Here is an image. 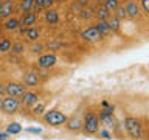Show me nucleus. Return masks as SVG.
Returning a JSON list of instances; mask_svg holds the SVG:
<instances>
[{
	"label": "nucleus",
	"mask_w": 149,
	"mask_h": 140,
	"mask_svg": "<svg viewBox=\"0 0 149 140\" xmlns=\"http://www.w3.org/2000/svg\"><path fill=\"white\" fill-rule=\"evenodd\" d=\"M2 107L8 112V114H13V112H16L17 107H19V100H16V97H8L3 100Z\"/></svg>",
	"instance_id": "nucleus-6"
},
{
	"label": "nucleus",
	"mask_w": 149,
	"mask_h": 140,
	"mask_svg": "<svg viewBox=\"0 0 149 140\" xmlns=\"http://www.w3.org/2000/svg\"><path fill=\"white\" fill-rule=\"evenodd\" d=\"M124 9H126V14L130 16V17H137L138 16V5L135 2H132V0H127V2H126Z\"/></svg>",
	"instance_id": "nucleus-8"
},
{
	"label": "nucleus",
	"mask_w": 149,
	"mask_h": 140,
	"mask_svg": "<svg viewBox=\"0 0 149 140\" xmlns=\"http://www.w3.org/2000/svg\"><path fill=\"white\" fill-rule=\"evenodd\" d=\"M22 101H23L25 106H31V104H34V103L37 101V95L33 93V92H23L22 93Z\"/></svg>",
	"instance_id": "nucleus-10"
},
{
	"label": "nucleus",
	"mask_w": 149,
	"mask_h": 140,
	"mask_svg": "<svg viewBox=\"0 0 149 140\" xmlns=\"http://www.w3.org/2000/svg\"><path fill=\"white\" fill-rule=\"evenodd\" d=\"M20 131H22V126L19 125V123H11V125H8L6 132L8 134H19Z\"/></svg>",
	"instance_id": "nucleus-17"
},
{
	"label": "nucleus",
	"mask_w": 149,
	"mask_h": 140,
	"mask_svg": "<svg viewBox=\"0 0 149 140\" xmlns=\"http://www.w3.org/2000/svg\"><path fill=\"white\" fill-rule=\"evenodd\" d=\"M58 47H61L59 42H51V44H48V48H58Z\"/></svg>",
	"instance_id": "nucleus-31"
},
{
	"label": "nucleus",
	"mask_w": 149,
	"mask_h": 140,
	"mask_svg": "<svg viewBox=\"0 0 149 140\" xmlns=\"http://www.w3.org/2000/svg\"><path fill=\"white\" fill-rule=\"evenodd\" d=\"M115 17L116 19H124L126 16H127V14H126V9H124V6H118V8H116L115 9Z\"/></svg>",
	"instance_id": "nucleus-21"
},
{
	"label": "nucleus",
	"mask_w": 149,
	"mask_h": 140,
	"mask_svg": "<svg viewBox=\"0 0 149 140\" xmlns=\"http://www.w3.org/2000/svg\"><path fill=\"white\" fill-rule=\"evenodd\" d=\"M13 8H14L13 2H9V0L2 2V6H0V17H9L13 13Z\"/></svg>",
	"instance_id": "nucleus-9"
},
{
	"label": "nucleus",
	"mask_w": 149,
	"mask_h": 140,
	"mask_svg": "<svg viewBox=\"0 0 149 140\" xmlns=\"http://www.w3.org/2000/svg\"><path fill=\"white\" fill-rule=\"evenodd\" d=\"M124 126L126 129H127V132L130 134V137L134 139H140L143 134V129H141V123H140V120L134 118V117H127V118L124 120Z\"/></svg>",
	"instance_id": "nucleus-1"
},
{
	"label": "nucleus",
	"mask_w": 149,
	"mask_h": 140,
	"mask_svg": "<svg viewBox=\"0 0 149 140\" xmlns=\"http://www.w3.org/2000/svg\"><path fill=\"white\" fill-rule=\"evenodd\" d=\"M141 6H143V9L144 11H149V0H141Z\"/></svg>",
	"instance_id": "nucleus-27"
},
{
	"label": "nucleus",
	"mask_w": 149,
	"mask_h": 140,
	"mask_svg": "<svg viewBox=\"0 0 149 140\" xmlns=\"http://www.w3.org/2000/svg\"><path fill=\"white\" fill-rule=\"evenodd\" d=\"M13 50L16 51V53H20V51L23 50V47H22L20 44H17V45H13Z\"/></svg>",
	"instance_id": "nucleus-28"
},
{
	"label": "nucleus",
	"mask_w": 149,
	"mask_h": 140,
	"mask_svg": "<svg viewBox=\"0 0 149 140\" xmlns=\"http://www.w3.org/2000/svg\"><path fill=\"white\" fill-rule=\"evenodd\" d=\"M5 92H8L9 97H17V95H22L25 92V84H20V83H9L6 87H5Z\"/></svg>",
	"instance_id": "nucleus-5"
},
{
	"label": "nucleus",
	"mask_w": 149,
	"mask_h": 140,
	"mask_svg": "<svg viewBox=\"0 0 149 140\" xmlns=\"http://www.w3.org/2000/svg\"><path fill=\"white\" fill-rule=\"evenodd\" d=\"M8 139V132H0V140H6Z\"/></svg>",
	"instance_id": "nucleus-33"
},
{
	"label": "nucleus",
	"mask_w": 149,
	"mask_h": 140,
	"mask_svg": "<svg viewBox=\"0 0 149 140\" xmlns=\"http://www.w3.org/2000/svg\"><path fill=\"white\" fill-rule=\"evenodd\" d=\"M81 37L84 41H87V42H95V41L101 39V33H100V30H98L96 27H88L87 30H84L81 33Z\"/></svg>",
	"instance_id": "nucleus-4"
},
{
	"label": "nucleus",
	"mask_w": 149,
	"mask_h": 140,
	"mask_svg": "<svg viewBox=\"0 0 149 140\" xmlns=\"http://www.w3.org/2000/svg\"><path fill=\"white\" fill-rule=\"evenodd\" d=\"M33 112H34L36 115H39V114H42V112H44V104H37V106L34 107V111H33Z\"/></svg>",
	"instance_id": "nucleus-26"
},
{
	"label": "nucleus",
	"mask_w": 149,
	"mask_h": 140,
	"mask_svg": "<svg viewBox=\"0 0 149 140\" xmlns=\"http://www.w3.org/2000/svg\"><path fill=\"white\" fill-rule=\"evenodd\" d=\"M101 135L104 139H110V135H109V132H107V131H101Z\"/></svg>",
	"instance_id": "nucleus-34"
},
{
	"label": "nucleus",
	"mask_w": 149,
	"mask_h": 140,
	"mask_svg": "<svg viewBox=\"0 0 149 140\" xmlns=\"http://www.w3.org/2000/svg\"><path fill=\"white\" fill-rule=\"evenodd\" d=\"M26 131H28V132H33V134H39L40 132V128H28Z\"/></svg>",
	"instance_id": "nucleus-29"
},
{
	"label": "nucleus",
	"mask_w": 149,
	"mask_h": 140,
	"mask_svg": "<svg viewBox=\"0 0 149 140\" xmlns=\"http://www.w3.org/2000/svg\"><path fill=\"white\" fill-rule=\"evenodd\" d=\"M26 36H28V39L30 41H36L37 37H39V31L36 30V28H33V27H30V28H26Z\"/></svg>",
	"instance_id": "nucleus-16"
},
{
	"label": "nucleus",
	"mask_w": 149,
	"mask_h": 140,
	"mask_svg": "<svg viewBox=\"0 0 149 140\" xmlns=\"http://www.w3.org/2000/svg\"><path fill=\"white\" fill-rule=\"evenodd\" d=\"M98 125H100V118H98L95 114L88 112L86 115V118H84V129H86V132L95 134L98 131Z\"/></svg>",
	"instance_id": "nucleus-3"
},
{
	"label": "nucleus",
	"mask_w": 149,
	"mask_h": 140,
	"mask_svg": "<svg viewBox=\"0 0 149 140\" xmlns=\"http://www.w3.org/2000/svg\"><path fill=\"white\" fill-rule=\"evenodd\" d=\"M56 64V56L54 55H44V56H40L39 61H37V65L42 69H48L51 67V65H54Z\"/></svg>",
	"instance_id": "nucleus-7"
},
{
	"label": "nucleus",
	"mask_w": 149,
	"mask_h": 140,
	"mask_svg": "<svg viewBox=\"0 0 149 140\" xmlns=\"http://www.w3.org/2000/svg\"><path fill=\"white\" fill-rule=\"evenodd\" d=\"M95 27L98 28V30H100L101 34H102V33H109V31H110L109 25H107V20H100V22H98Z\"/></svg>",
	"instance_id": "nucleus-18"
},
{
	"label": "nucleus",
	"mask_w": 149,
	"mask_h": 140,
	"mask_svg": "<svg viewBox=\"0 0 149 140\" xmlns=\"http://www.w3.org/2000/svg\"><path fill=\"white\" fill-rule=\"evenodd\" d=\"M118 6H120L118 0H106V5H104V8H106L109 13H110V11L113 13V11H115V9L118 8Z\"/></svg>",
	"instance_id": "nucleus-15"
},
{
	"label": "nucleus",
	"mask_w": 149,
	"mask_h": 140,
	"mask_svg": "<svg viewBox=\"0 0 149 140\" xmlns=\"http://www.w3.org/2000/svg\"><path fill=\"white\" fill-rule=\"evenodd\" d=\"M81 17L82 19H90L92 17V11H90V9H82V11H81Z\"/></svg>",
	"instance_id": "nucleus-25"
},
{
	"label": "nucleus",
	"mask_w": 149,
	"mask_h": 140,
	"mask_svg": "<svg viewBox=\"0 0 149 140\" xmlns=\"http://www.w3.org/2000/svg\"><path fill=\"white\" fill-rule=\"evenodd\" d=\"M0 6H2V2H0Z\"/></svg>",
	"instance_id": "nucleus-39"
},
{
	"label": "nucleus",
	"mask_w": 149,
	"mask_h": 140,
	"mask_svg": "<svg viewBox=\"0 0 149 140\" xmlns=\"http://www.w3.org/2000/svg\"><path fill=\"white\" fill-rule=\"evenodd\" d=\"M3 92H5V89H3L2 86H0V97H2V93H3Z\"/></svg>",
	"instance_id": "nucleus-36"
},
{
	"label": "nucleus",
	"mask_w": 149,
	"mask_h": 140,
	"mask_svg": "<svg viewBox=\"0 0 149 140\" xmlns=\"http://www.w3.org/2000/svg\"><path fill=\"white\" fill-rule=\"evenodd\" d=\"M2 104H3V98L0 97V107H2Z\"/></svg>",
	"instance_id": "nucleus-37"
},
{
	"label": "nucleus",
	"mask_w": 149,
	"mask_h": 140,
	"mask_svg": "<svg viewBox=\"0 0 149 140\" xmlns=\"http://www.w3.org/2000/svg\"><path fill=\"white\" fill-rule=\"evenodd\" d=\"M68 128H70V129H74V131L81 128V121H79V118H74V120L70 121V123H68Z\"/></svg>",
	"instance_id": "nucleus-24"
},
{
	"label": "nucleus",
	"mask_w": 149,
	"mask_h": 140,
	"mask_svg": "<svg viewBox=\"0 0 149 140\" xmlns=\"http://www.w3.org/2000/svg\"><path fill=\"white\" fill-rule=\"evenodd\" d=\"M9 48H11V42H9L8 39L0 41V51H8Z\"/></svg>",
	"instance_id": "nucleus-23"
},
{
	"label": "nucleus",
	"mask_w": 149,
	"mask_h": 140,
	"mask_svg": "<svg viewBox=\"0 0 149 140\" xmlns=\"http://www.w3.org/2000/svg\"><path fill=\"white\" fill-rule=\"evenodd\" d=\"M107 25H109L110 31H116V30L120 28V19H116L115 16H113V17H110L109 20H107Z\"/></svg>",
	"instance_id": "nucleus-14"
},
{
	"label": "nucleus",
	"mask_w": 149,
	"mask_h": 140,
	"mask_svg": "<svg viewBox=\"0 0 149 140\" xmlns=\"http://www.w3.org/2000/svg\"><path fill=\"white\" fill-rule=\"evenodd\" d=\"M5 27H6V30H16V28L19 27V20L17 19H9Z\"/></svg>",
	"instance_id": "nucleus-20"
},
{
	"label": "nucleus",
	"mask_w": 149,
	"mask_h": 140,
	"mask_svg": "<svg viewBox=\"0 0 149 140\" xmlns=\"http://www.w3.org/2000/svg\"><path fill=\"white\" fill-rule=\"evenodd\" d=\"M96 16H98V19H100V20H106V19L109 17V11H107L104 6H101V8L96 9Z\"/></svg>",
	"instance_id": "nucleus-19"
},
{
	"label": "nucleus",
	"mask_w": 149,
	"mask_h": 140,
	"mask_svg": "<svg viewBox=\"0 0 149 140\" xmlns=\"http://www.w3.org/2000/svg\"><path fill=\"white\" fill-rule=\"evenodd\" d=\"M36 22V14L34 13H23V19H22V25L31 27Z\"/></svg>",
	"instance_id": "nucleus-11"
},
{
	"label": "nucleus",
	"mask_w": 149,
	"mask_h": 140,
	"mask_svg": "<svg viewBox=\"0 0 149 140\" xmlns=\"http://www.w3.org/2000/svg\"><path fill=\"white\" fill-rule=\"evenodd\" d=\"M37 75L36 73H28V75H25V84L26 86H36L37 84Z\"/></svg>",
	"instance_id": "nucleus-13"
},
{
	"label": "nucleus",
	"mask_w": 149,
	"mask_h": 140,
	"mask_svg": "<svg viewBox=\"0 0 149 140\" xmlns=\"http://www.w3.org/2000/svg\"><path fill=\"white\" fill-rule=\"evenodd\" d=\"M54 0H44V8H50L51 5H53Z\"/></svg>",
	"instance_id": "nucleus-30"
},
{
	"label": "nucleus",
	"mask_w": 149,
	"mask_h": 140,
	"mask_svg": "<svg viewBox=\"0 0 149 140\" xmlns=\"http://www.w3.org/2000/svg\"><path fill=\"white\" fill-rule=\"evenodd\" d=\"M87 2H88V0H79V3H81V5H87Z\"/></svg>",
	"instance_id": "nucleus-35"
},
{
	"label": "nucleus",
	"mask_w": 149,
	"mask_h": 140,
	"mask_svg": "<svg viewBox=\"0 0 149 140\" xmlns=\"http://www.w3.org/2000/svg\"><path fill=\"white\" fill-rule=\"evenodd\" d=\"M45 20L48 23H58V20H59L58 13L53 11V9H48V11L45 13Z\"/></svg>",
	"instance_id": "nucleus-12"
},
{
	"label": "nucleus",
	"mask_w": 149,
	"mask_h": 140,
	"mask_svg": "<svg viewBox=\"0 0 149 140\" xmlns=\"http://www.w3.org/2000/svg\"><path fill=\"white\" fill-rule=\"evenodd\" d=\"M40 50H42V45H39V44L33 47V51H34V53H37V51H40Z\"/></svg>",
	"instance_id": "nucleus-32"
},
{
	"label": "nucleus",
	"mask_w": 149,
	"mask_h": 140,
	"mask_svg": "<svg viewBox=\"0 0 149 140\" xmlns=\"http://www.w3.org/2000/svg\"><path fill=\"white\" fill-rule=\"evenodd\" d=\"M58 2H65V0H58Z\"/></svg>",
	"instance_id": "nucleus-38"
},
{
	"label": "nucleus",
	"mask_w": 149,
	"mask_h": 140,
	"mask_svg": "<svg viewBox=\"0 0 149 140\" xmlns=\"http://www.w3.org/2000/svg\"><path fill=\"white\" fill-rule=\"evenodd\" d=\"M33 3H34V0H22V9L25 13H28L33 6Z\"/></svg>",
	"instance_id": "nucleus-22"
},
{
	"label": "nucleus",
	"mask_w": 149,
	"mask_h": 140,
	"mask_svg": "<svg viewBox=\"0 0 149 140\" xmlns=\"http://www.w3.org/2000/svg\"><path fill=\"white\" fill-rule=\"evenodd\" d=\"M45 121L50 123L51 126H61L67 121V117L59 111H50L45 114Z\"/></svg>",
	"instance_id": "nucleus-2"
}]
</instances>
